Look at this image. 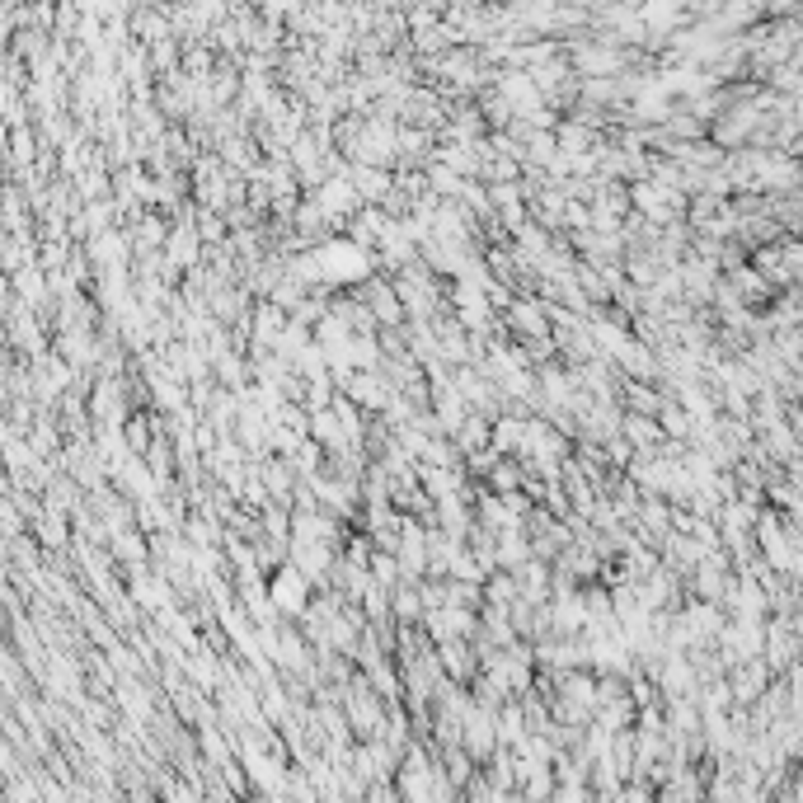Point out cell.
Instances as JSON below:
<instances>
[{"label":"cell","instance_id":"cell-1","mask_svg":"<svg viewBox=\"0 0 803 803\" xmlns=\"http://www.w3.org/2000/svg\"><path fill=\"white\" fill-rule=\"evenodd\" d=\"M315 268H320V278H329V282H371L376 254L353 245V240H329V245L315 249Z\"/></svg>","mask_w":803,"mask_h":803},{"label":"cell","instance_id":"cell-2","mask_svg":"<svg viewBox=\"0 0 803 803\" xmlns=\"http://www.w3.org/2000/svg\"><path fill=\"white\" fill-rule=\"evenodd\" d=\"M273 602H278V611H301V606L310 602V578L306 573H296L292 564H282L278 578H273Z\"/></svg>","mask_w":803,"mask_h":803},{"label":"cell","instance_id":"cell-3","mask_svg":"<svg viewBox=\"0 0 803 803\" xmlns=\"http://www.w3.org/2000/svg\"><path fill=\"white\" fill-rule=\"evenodd\" d=\"M362 296H367V306H362L367 315H376V320H390V325H395V320H404V306H400V296H395V287H390V282H367V287H362Z\"/></svg>","mask_w":803,"mask_h":803},{"label":"cell","instance_id":"cell-4","mask_svg":"<svg viewBox=\"0 0 803 803\" xmlns=\"http://www.w3.org/2000/svg\"><path fill=\"white\" fill-rule=\"evenodd\" d=\"M620 428H625V437H630V442L644 451V456H649L653 442H663V428H658L653 418H644V414H625V423H620Z\"/></svg>","mask_w":803,"mask_h":803}]
</instances>
